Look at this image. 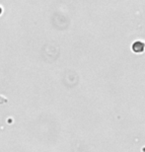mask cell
<instances>
[{
    "mask_svg": "<svg viewBox=\"0 0 145 152\" xmlns=\"http://www.w3.org/2000/svg\"><path fill=\"white\" fill-rule=\"evenodd\" d=\"M1 12H2V8L0 7V13H1Z\"/></svg>",
    "mask_w": 145,
    "mask_h": 152,
    "instance_id": "1",
    "label": "cell"
}]
</instances>
